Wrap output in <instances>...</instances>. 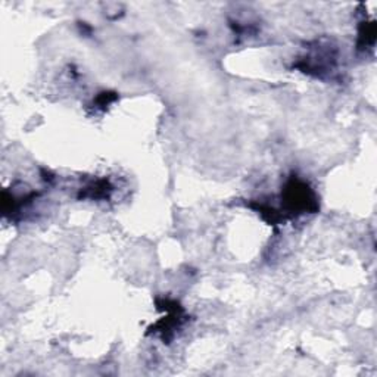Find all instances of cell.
<instances>
[{
    "instance_id": "obj_1",
    "label": "cell",
    "mask_w": 377,
    "mask_h": 377,
    "mask_svg": "<svg viewBox=\"0 0 377 377\" xmlns=\"http://www.w3.org/2000/svg\"><path fill=\"white\" fill-rule=\"evenodd\" d=\"M288 203L292 210H310L315 208V201L307 184L292 181L288 186Z\"/></svg>"
}]
</instances>
